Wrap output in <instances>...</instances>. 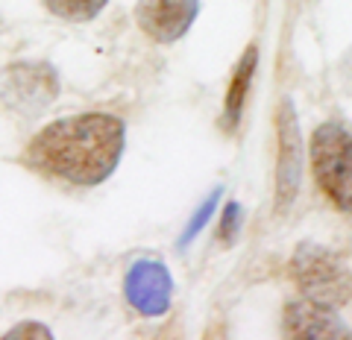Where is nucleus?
<instances>
[{"label": "nucleus", "instance_id": "obj_1", "mask_svg": "<svg viewBox=\"0 0 352 340\" xmlns=\"http://www.w3.org/2000/svg\"><path fill=\"white\" fill-rule=\"evenodd\" d=\"M124 152V124L88 112L53 120L27 144V164L74 185H100L112 177Z\"/></svg>", "mask_w": 352, "mask_h": 340}, {"label": "nucleus", "instance_id": "obj_2", "mask_svg": "<svg viewBox=\"0 0 352 340\" xmlns=\"http://www.w3.org/2000/svg\"><path fill=\"white\" fill-rule=\"evenodd\" d=\"M314 182L329 203L352 214V135L340 124H323L311 135Z\"/></svg>", "mask_w": 352, "mask_h": 340}, {"label": "nucleus", "instance_id": "obj_3", "mask_svg": "<svg viewBox=\"0 0 352 340\" xmlns=\"http://www.w3.org/2000/svg\"><path fill=\"white\" fill-rule=\"evenodd\" d=\"M291 273H294L296 284H300L314 302L338 305L352 296V276L332 252H326V249L302 247L296 252V258L291 261Z\"/></svg>", "mask_w": 352, "mask_h": 340}, {"label": "nucleus", "instance_id": "obj_4", "mask_svg": "<svg viewBox=\"0 0 352 340\" xmlns=\"http://www.w3.org/2000/svg\"><path fill=\"white\" fill-rule=\"evenodd\" d=\"M276 141H279V159H276V205L288 208L300 191V173H302V144H300V126H296V109L288 97H282L276 112Z\"/></svg>", "mask_w": 352, "mask_h": 340}, {"label": "nucleus", "instance_id": "obj_5", "mask_svg": "<svg viewBox=\"0 0 352 340\" xmlns=\"http://www.w3.org/2000/svg\"><path fill=\"white\" fill-rule=\"evenodd\" d=\"M124 293H126V302L141 317H162L170 308V296H173V282L168 267L153 258L135 261L126 273Z\"/></svg>", "mask_w": 352, "mask_h": 340}, {"label": "nucleus", "instance_id": "obj_6", "mask_svg": "<svg viewBox=\"0 0 352 340\" xmlns=\"http://www.w3.org/2000/svg\"><path fill=\"white\" fill-rule=\"evenodd\" d=\"M59 91V80L47 65H18L3 80V100L24 115L44 112Z\"/></svg>", "mask_w": 352, "mask_h": 340}, {"label": "nucleus", "instance_id": "obj_7", "mask_svg": "<svg viewBox=\"0 0 352 340\" xmlns=\"http://www.w3.org/2000/svg\"><path fill=\"white\" fill-rule=\"evenodd\" d=\"M197 12H200L197 0H141L135 9V18H138V27L153 41L170 45V41L182 38L188 32Z\"/></svg>", "mask_w": 352, "mask_h": 340}, {"label": "nucleus", "instance_id": "obj_8", "mask_svg": "<svg viewBox=\"0 0 352 340\" xmlns=\"http://www.w3.org/2000/svg\"><path fill=\"white\" fill-rule=\"evenodd\" d=\"M285 332L294 337H349V328L323 302H294L285 308Z\"/></svg>", "mask_w": 352, "mask_h": 340}, {"label": "nucleus", "instance_id": "obj_9", "mask_svg": "<svg viewBox=\"0 0 352 340\" xmlns=\"http://www.w3.org/2000/svg\"><path fill=\"white\" fill-rule=\"evenodd\" d=\"M256 47H250L244 53V59L235 68L232 73V82H229V91H226V100H223V124L226 129H232L241 124V112H244V103H247V94H250V82H252V73H256Z\"/></svg>", "mask_w": 352, "mask_h": 340}, {"label": "nucleus", "instance_id": "obj_10", "mask_svg": "<svg viewBox=\"0 0 352 340\" xmlns=\"http://www.w3.org/2000/svg\"><path fill=\"white\" fill-rule=\"evenodd\" d=\"M53 15H59L65 21H91L94 15H100V9L109 0H44Z\"/></svg>", "mask_w": 352, "mask_h": 340}, {"label": "nucleus", "instance_id": "obj_11", "mask_svg": "<svg viewBox=\"0 0 352 340\" xmlns=\"http://www.w3.org/2000/svg\"><path fill=\"white\" fill-rule=\"evenodd\" d=\"M217 196H220V188H214L212 194H208V196H206V203L194 212L191 223L185 226V232H182V238H179V244H182V247H188L191 240H194L197 235H200V229L208 223V217H212V214H214V208H217Z\"/></svg>", "mask_w": 352, "mask_h": 340}, {"label": "nucleus", "instance_id": "obj_12", "mask_svg": "<svg viewBox=\"0 0 352 340\" xmlns=\"http://www.w3.org/2000/svg\"><path fill=\"white\" fill-rule=\"evenodd\" d=\"M241 217H244V212H241L238 203H229L226 212H223V220H220V240L223 244H232L238 229H241Z\"/></svg>", "mask_w": 352, "mask_h": 340}, {"label": "nucleus", "instance_id": "obj_13", "mask_svg": "<svg viewBox=\"0 0 352 340\" xmlns=\"http://www.w3.org/2000/svg\"><path fill=\"white\" fill-rule=\"evenodd\" d=\"M24 335H36V337H50V328L47 326H38V323H21L15 328H9L6 337H24Z\"/></svg>", "mask_w": 352, "mask_h": 340}]
</instances>
